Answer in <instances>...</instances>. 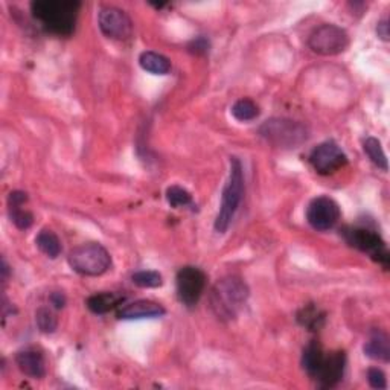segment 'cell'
Here are the masks:
<instances>
[{
	"label": "cell",
	"instance_id": "1f68e13d",
	"mask_svg": "<svg viewBox=\"0 0 390 390\" xmlns=\"http://www.w3.org/2000/svg\"><path fill=\"white\" fill-rule=\"evenodd\" d=\"M8 268H10V267H8L6 261L3 259V261H2V274H3V282H6V278H8Z\"/></svg>",
	"mask_w": 390,
	"mask_h": 390
},
{
	"label": "cell",
	"instance_id": "277c9868",
	"mask_svg": "<svg viewBox=\"0 0 390 390\" xmlns=\"http://www.w3.org/2000/svg\"><path fill=\"white\" fill-rule=\"evenodd\" d=\"M261 134L267 142H270L279 148H297L305 143L310 137V130L299 120L287 118H273L265 120L259 127Z\"/></svg>",
	"mask_w": 390,
	"mask_h": 390
},
{
	"label": "cell",
	"instance_id": "484cf974",
	"mask_svg": "<svg viewBox=\"0 0 390 390\" xmlns=\"http://www.w3.org/2000/svg\"><path fill=\"white\" fill-rule=\"evenodd\" d=\"M10 218L14 226L20 231H26L34 223V215L22 206H10Z\"/></svg>",
	"mask_w": 390,
	"mask_h": 390
},
{
	"label": "cell",
	"instance_id": "3957f363",
	"mask_svg": "<svg viewBox=\"0 0 390 390\" xmlns=\"http://www.w3.org/2000/svg\"><path fill=\"white\" fill-rule=\"evenodd\" d=\"M244 197V173L238 157H231V173L221 195V206L215 218V231L224 233L233 221V217Z\"/></svg>",
	"mask_w": 390,
	"mask_h": 390
},
{
	"label": "cell",
	"instance_id": "9c48e42d",
	"mask_svg": "<svg viewBox=\"0 0 390 390\" xmlns=\"http://www.w3.org/2000/svg\"><path fill=\"white\" fill-rule=\"evenodd\" d=\"M98 24L102 34L113 40H128L133 34L132 19L116 6H104L98 14Z\"/></svg>",
	"mask_w": 390,
	"mask_h": 390
},
{
	"label": "cell",
	"instance_id": "2e32d148",
	"mask_svg": "<svg viewBox=\"0 0 390 390\" xmlns=\"http://www.w3.org/2000/svg\"><path fill=\"white\" fill-rule=\"evenodd\" d=\"M125 297L118 295V292H96V295L91 296L87 299V308L95 314H105L111 310H115L122 302H124Z\"/></svg>",
	"mask_w": 390,
	"mask_h": 390
},
{
	"label": "cell",
	"instance_id": "4fadbf2b",
	"mask_svg": "<svg viewBox=\"0 0 390 390\" xmlns=\"http://www.w3.org/2000/svg\"><path fill=\"white\" fill-rule=\"evenodd\" d=\"M166 311L165 308L153 300H136V302L122 306L118 311L120 320H139V319H156L162 317Z\"/></svg>",
	"mask_w": 390,
	"mask_h": 390
},
{
	"label": "cell",
	"instance_id": "7402d4cb",
	"mask_svg": "<svg viewBox=\"0 0 390 390\" xmlns=\"http://www.w3.org/2000/svg\"><path fill=\"white\" fill-rule=\"evenodd\" d=\"M363 150L364 153L368 154V157L375 164L378 168H381L383 171H387V159L386 154L383 151V146H381V142L375 137H368L363 142Z\"/></svg>",
	"mask_w": 390,
	"mask_h": 390
},
{
	"label": "cell",
	"instance_id": "44dd1931",
	"mask_svg": "<svg viewBox=\"0 0 390 390\" xmlns=\"http://www.w3.org/2000/svg\"><path fill=\"white\" fill-rule=\"evenodd\" d=\"M232 116L240 122L254 120L259 116V107L256 102H254L249 98H241L232 105Z\"/></svg>",
	"mask_w": 390,
	"mask_h": 390
},
{
	"label": "cell",
	"instance_id": "d4e9b609",
	"mask_svg": "<svg viewBox=\"0 0 390 390\" xmlns=\"http://www.w3.org/2000/svg\"><path fill=\"white\" fill-rule=\"evenodd\" d=\"M166 200L173 208H185L192 203V195L182 186H169L166 189Z\"/></svg>",
	"mask_w": 390,
	"mask_h": 390
},
{
	"label": "cell",
	"instance_id": "ac0fdd59",
	"mask_svg": "<svg viewBox=\"0 0 390 390\" xmlns=\"http://www.w3.org/2000/svg\"><path fill=\"white\" fill-rule=\"evenodd\" d=\"M323 359H325V352H323L322 346L317 343V341H311V343L304 349L302 366H304L305 372L311 378L317 377V373H319L320 366L323 363Z\"/></svg>",
	"mask_w": 390,
	"mask_h": 390
},
{
	"label": "cell",
	"instance_id": "52a82bcc",
	"mask_svg": "<svg viewBox=\"0 0 390 390\" xmlns=\"http://www.w3.org/2000/svg\"><path fill=\"white\" fill-rule=\"evenodd\" d=\"M308 46L319 55H338L348 49L349 36L337 24L325 23L311 32L310 38H308Z\"/></svg>",
	"mask_w": 390,
	"mask_h": 390
},
{
	"label": "cell",
	"instance_id": "ffe728a7",
	"mask_svg": "<svg viewBox=\"0 0 390 390\" xmlns=\"http://www.w3.org/2000/svg\"><path fill=\"white\" fill-rule=\"evenodd\" d=\"M36 244L37 247L51 259L58 258L61 254V241L51 229H43L40 232L36 238Z\"/></svg>",
	"mask_w": 390,
	"mask_h": 390
},
{
	"label": "cell",
	"instance_id": "d6986e66",
	"mask_svg": "<svg viewBox=\"0 0 390 390\" xmlns=\"http://www.w3.org/2000/svg\"><path fill=\"white\" fill-rule=\"evenodd\" d=\"M297 322L308 331H319L325 323V313L319 306L310 304L297 313Z\"/></svg>",
	"mask_w": 390,
	"mask_h": 390
},
{
	"label": "cell",
	"instance_id": "83f0119b",
	"mask_svg": "<svg viewBox=\"0 0 390 390\" xmlns=\"http://www.w3.org/2000/svg\"><path fill=\"white\" fill-rule=\"evenodd\" d=\"M188 49H189V52H192L195 55H205L209 52V42L205 37H198V38L192 40Z\"/></svg>",
	"mask_w": 390,
	"mask_h": 390
},
{
	"label": "cell",
	"instance_id": "e0dca14e",
	"mask_svg": "<svg viewBox=\"0 0 390 390\" xmlns=\"http://www.w3.org/2000/svg\"><path fill=\"white\" fill-rule=\"evenodd\" d=\"M139 64L143 70L153 73V75H166L171 70V61L168 56L153 51L142 52L139 56Z\"/></svg>",
	"mask_w": 390,
	"mask_h": 390
},
{
	"label": "cell",
	"instance_id": "7c38bea8",
	"mask_svg": "<svg viewBox=\"0 0 390 390\" xmlns=\"http://www.w3.org/2000/svg\"><path fill=\"white\" fill-rule=\"evenodd\" d=\"M346 368V354L343 351H336L325 355L320 370L317 373L315 380L323 389L336 387L345 375Z\"/></svg>",
	"mask_w": 390,
	"mask_h": 390
},
{
	"label": "cell",
	"instance_id": "4dcf8cb0",
	"mask_svg": "<svg viewBox=\"0 0 390 390\" xmlns=\"http://www.w3.org/2000/svg\"><path fill=\"white\" fill-rule=\"evenodd\" d=\"M377 34L381 40H384V42H389V37H390V32H389V22L387 19L381 20L377 26Z\"/></svg>",
	"mask_w": 390,
	"mask_h": 390
},
{
	"label": "cell",
	"instance_id": "30bf717a",
	"mask_svg": "<svg viewBox=\"0 0 390 390\" xmlns=\"http://www.w3.org/2000/svg\"><path fill=\"white\" fill-rule=\"evenodd\" d=\"M310 164L317 174L329 176L348 164V156L334 141H327L311 151Z\"/></svg>",
	"mask_w": 390,
	"mask_h": 390
},
{
	"label": "cell",
	"instance_id": "5b68a950",
	"mask_svg": "<svg viewBox=\"0 0 390 390\" xmlns=\"http://www.w3.org/2000/svg\"><path fill=\"white\" fill-rule=\"evenodd\" d=\"M69 265L83 276H101L111 267V256L101 244L87 242L70 251Z\"/></svg>",
	"mask_w": 390,
	"mask_h": 390
},
{
	"label": "cell",
	"instance_id": "9a60e30c",
	"mask_svg": "<svg viewBox=\"0 0 390 390\" xmlns=\"http://www.w3.org/2000/svg\"><path fill=\"white\" fill-rule=\"evenodd\" d=\"M364 354L372 360L387 363L390 360V341L386 332L375 329L364 343Z\"/></svg>",
	"mask_w": 390,
	"mask_h": 390
},
{
	"label": "cell",
	"instance_id": "5bb4252c",
	"mask_svg": "<svg viewBox=\"0 0 390 390\" xmlns=\"http://www.w3.org/2000/svg\"><path fill=\"white\" fill-rule=\"evenodd\" d=\"M15 363H17V368L22 373L34 380L43 378L47 372L45 355L37 351V349H24V351H20L15 355Z\"/></svg>",
	"mask_w": 390,
	"mask_h": 390
},
{
	"label": "cell",
	"instance_id": "8fae6325",
	"mask_svg": "<svg viewBox=\"0 0 390 390\" xmlns=\"http://www.w3.org/2000/svg\"><path fill=\"white\" fill-rule=\"evenodd\" d=\"M340 208L337 203L329 197L314 198L306 209V219L313 229L319 232H327L332 229L340 219Z\"/></svg>",
	"mask_w": 390,
	"mask_h": 390
},
{
	"label": "cell",
	"instance_id": "f546056e",
	"mask_svg": "<svg viewBox=\"0 0 390 390\" xmlns=\"http://www.w3.org/2000/svg\"><path fill=\"white\" fill-rule=\"evenodd\" d=\"M49 302H51L56 310H60V308L66 305V296H64L60 291H55L51 296H49Z\"/></svg>",
	"mask_w": 390,
	"mask_h": 390
},
{
	"label": "cell",
	"instance_id": "8992f818",
	"mask_svg": "<svg viewBox=\"0 0 390 390\" xmlns=\"http://www.w3.org/2000/svg\"><path fill=\"white\" fill-rule=\"evenodd\" d=\"M341 233H343L349 246L368 254L373 261L381 264L384 268L389 267V250L384 240L380 237L378 232L368 229V227H346Z\"/></svg>",
	"mask_w": 390,
	"mask_h": 390
},
{
	"label": "cell",
	"instance_id": "cb8c5ba5",
	"mask_svg": "<svg viewBox=\"0 0 390 390\" xmlns=\"http://www.w3.org/2000/svg\"><path fill=\"white\" fill-rule=\"evenodd\" d=\"M132 281L134 286L141 288H157L162 287V283H164L162 274L159 272H153V270L136 272L132 274Z\"/></svg>",
	"mask_w": 390,
	"mask_h": 390
},
{
	"label": "cell",
	"instance_id": "4316f807",
	"mask_svg": "<svg viewBox=\"0 0 390 390\" xmlns=\"http://www.w3.org/2000/svg\"><path fill=\"white\" fill-rule=\"evenodd\" d=\"M368 381H369L370 387H373V389H378V390L387 389L386 373L378 368H370L368 370Z\"/></svg>",
	"mask_w": 390,
	"mask_h": 390
},
{
	"label": "cell",
	"instance_id": "7a4b0ae2",
	"mask_svg": "<svg viewBox=\"0 0 390 390\" xmlns=\"http://www.w3.org/2000/svg\"><path fill=\"white\" fill-rule=\"evenodd\" d=\"M81 3L72 0H36L31 3L32 15L51 34L69 37L75 31Z\"/></svg>",
	"mask_w": 390,
	"mask_h": 390
},
{
	"label": "cell",
	"instance_id": "f1b7e54d",
	"mask_svg": "<svg viewBox=\"0 0 390 390\" xmlns=\"http://www.w3.org/2000/svg\"><path fill=\"white\" fill-rule=\"evenodd\" d=\"M28 201V194L23 191H14L8 197V205L10 206H23Z\"/></svg>",
	"mask_w": 390,
	"mask_h": 390
},
{
	"label": "cell",
	"instance_id": "ba28073f",
	"mask_svg": "<svg viewBox=\"0 0 390 390\" xmlns=\"http://www.w3.org/2000/svg\"><path fill=\"white\" fill-rule=\"evenodd\" d=\"M177 295L180 302L186 306H194L198 304L203 292L206 288V274L198 267L186 265L177 273Z\"/></svg>",
	"mask_w": 390,
	"mask_h": 390
},
{
	"label": "cell",
	"instance_id": "6da1fadb",
	"mask_svg": "<svg viewBox=\"0 0 390 390\" xmlns=\"http://www.w3.org/2000/svg\"><path fill=\"white\" fill-rule=\"evenodd\" d=\"M250 296L247 283L238 276H226L210 290L209 308L218 320H235Z\"/></svg>",
	"mask_w": 390,
	"mask_h": 390
},
{
	"label": "cell",
	"instance_id": "603a6c76",
	"mask_svg": "<svg viewBox=\"0 0 390 390\" xmlns=\"http://www.w3.org/2000/svg\"><path fill=\"white\" fill-rule=\"evenodd\" d=\"M36 322L38 329L45 332V334H52V332H55V329L58 328V319H56L55 313L51 308L46 306L38 308L36 313Z\"/></svg>",
	"mask_w": 390,
	"mask_h": 390
}]
</instances>
